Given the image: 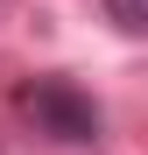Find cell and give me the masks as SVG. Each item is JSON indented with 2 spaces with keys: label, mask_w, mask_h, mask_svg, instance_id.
Returning a JSON list of instances; mask_svg holds the SVG:
<instances>
[{
  "label": "cell",
  "mask_w": 148,
  "mask_h": 155,
  "mask_svg": "<svg viewBox=\"0 0 148 155\" xmlns=\"http://www.w3.org/2000/svg\"><path fill=\"white\" fill-rule=\"evenodd\" d=\"M14 106H21V120H35V134H49V141H71V148L99 141V106H92V92L71 85V78H28V85L14 92Z\"/></svg>",
  "instance_id": "cell-1"
},
{
  "label": "cell",
  "mask_w": 148,
  "mask_h": 155,
  "mask_svg": "<svg viewBox=\"0 0 148 155\" xmlns=\"http://www.w3.org/2000/svg\"><path fill=\"white\" fill-rule=\"evenodd\" d=\"M106 21L113 28H148V0H106Z\"/></svg>",
  "instance_id": "cell-2"
}]
</instances>
